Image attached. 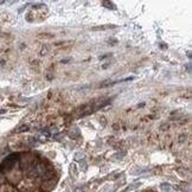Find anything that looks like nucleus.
<instances>
[{
	"mask_svg": "<svg viewBox=\"0 0 192 192\" xmlns=\"http://www.w3.org/2000/svg\"><path fill=\"white\" fill-rule=\"evenodd\" d=\"M0 192H15V190L13 189L12 185L2 184L0 186Z\"/></svg>",
	"mask_w": 192,
	"mask_h": 192,
	"instance_id": "f257e3e1",
	"label": "nucleus"
},
{
	"mask_svg": "<svg viewBox=\"0 0 192 192\" xmlns=\"http://www.w3.org/2000/svg\"><path fill=\"white\" fill-rule=\"evenodd\" d=\"M139 186H140V183H134V184H131L129 186H127L122 192H128V191H132V190H135Z\"/></svg>",
	"mask_w": 192,
	"mask_h": 192,
	"instance_id": "f03ea898",
	"label": "nucleus"
},
{
	"mask_svg": "<svg viewBox=\"0 0 192 192\" xmlns=\"http://www.w3.org/2000/svg\"><path fill=\"white\" fill-rule=\"evenodd\" d=\"M160 190L162 192H171V185L167 184V183H162L160 185Z\"/></svg>",
	"mask_w": 192,
	"mask_h": 192,
	"instance_id": "7ed1b4c3",
	"label": "nucleus"
},
{
	"mask_svg": "<svg viewBox=\"0 0 192 192\" xmlns=\"http://www.w3.org/2000/svg\"><path fill=\"white\" fill-rule=\"evenodd\" d=\"M5 182H6V178H5V174H4V172H2V170L0 169V186L2 184H5Z\"/></svg>",
	"mask_w": 192,
	"mask_h": 192,
	"instance_id": "20e7f679",
	"label": "nucleus"
},
{
	"mask_svg": "<svg viewBox=\"0 0 192 192\" xmlns=\"http://www.w3.org/2000/svg\"><path fill=\"white\" fill-rule=\"evenodd\" d=\"M83 158H84V153H82V152H78V153L75 154V160H77V161L83 160Z\"/></svg>",
	"mask_w": 192,
	"mask_h": 192,
	"instance_id": "39448f33",
	"label": "nucleus"
},
{
	"mask_svg": "<svg viewBox=\"0 0 192 192\" xmlns=\"http://www.w3.org/2000/svg\"><path fill=\"white\" fill-rule=\"evenodd\" d=\"M81 169H83V171H85V170H87V165H85L84 161H83V165L81 164Z\"/></svg>",
	"mask_w": 192,
	"mask_h": 192,
	"instance_id": "423d86ee",
	"label": "nucleus"
},
{
	"mask_svg": "<svg viewBox=\"0 0 192 192\" xmlns=\"http://www.w3.org/2000/svg\"><path fill=\"white\" fill-rule=\"evenodd\" d=\"M2 4H5V1H0V5H2Z\"/></svg>",
	"mask_w": 192,
	"mask_h": 192,
	"instance_id": "0eeeda50",
	"label": "nucleus"
}]
</instances>
